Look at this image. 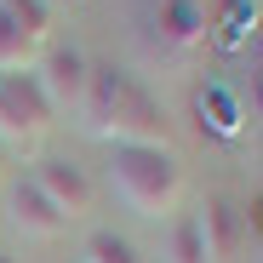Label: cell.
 <instances>
[{
	"instance_id": "obj_1",
	"label": "cell",
	"mask_w": 263,
	"mask_h": 263,
	"mask_svg": "<svg viewBox=\"0 0 263 263\" xmlns=\"http://www.w3.org/2000/svg\"><path fill=\"white\" fill-rule=\"evenodd\" d=\"M109 189L138 217H172L183 200V166L172 149H109Z\"/></svg>"
},
{
	"instance_id": "obj_2",
	"label": "cell",
	"mask_w": 263,
	"mask_h": 263,
	"mask_svg": "<svg viewBox=\"0 0 263 263\" xmlns=\"http://www.w3.org/2000/svg\"><path fill=\"white\" fill-rule=\"evenodd\" d=\"M92 132H98L109 149H172V120L160 115L155 92H149V86H138L132 74L120 80L109 115H103Z\"/></svg>"
},
{
	"instance_id": "obj_3",
	"label": "cell",
	"mask_w": 263,
	"mask_h": 263,
	"mask_svg": "<svg viewBox=\"0 0 263 263\" xmlns=\"http://www.w3.org/2000/svg\"><path fill=\"white\" fill-rule=\"evenodd\" d=\"M52 126H58V109L46 103L34 69L29 74H0V143L12 155H23V149H34L46 138Z\"/></svg>"
},
{
	"instance_id": "obj_4",
	"label": "cell",
	"mask_w": 263,
	"mask_h": 263,
	"mask_svg": "<svg viewBox=\"0 0 263 263\" xmlns=\"http://www.w3.org/2000/svg\"><path fill=\"white\" fill-rule=\"evenodd\" d=\"M34 80H40V92H46V103L58 115H80L86 92H92V58L80 46H46L34 63Z\"/></svg>"
},
{
	"instance_id": "obj_5",
	"label": "cell",
	"mask_w": 263,
	"mask_h": 263,
	"mask_svg": "<svg viewBox=\"0 0 263 263\" xmlns=\"http://www.w3.org/2000/svg\"><path fill=\"white\" fill-rule=\"evenodd\" d=\"M29 178H34V189H40V195H46V200L63 212V223H80V217H92L98 189H92V178H86V166H74V160H63V155H40Z\"/></svg>"
},
{
	"instance_id": "obj_6",
	"label": "cell",
	"mask_w": 263,
	"mask_h": 263,
	"mask_svg": "<svg viewBox=\"0 0 263 263\" xmlns=\"http://www.w3.org/2000/svg\"><path fill=\"white\" fill-rule=\"evenodd\" d=\"M6 217H12V229L17 235H29V240H58L69 223H63V212L34 189V178H17L12 189H6Z\"/></svg>"
},
{
	"instance_id": "obj_7",
	"label": "cell",
	"mask_w": 263,
	"mask_h": 263,
	"mask_svg": "<svg viewBox=\"0 0 263 263\" xmlns=\"http://www.w3.org/2000/svg\"><path fill=\"white\" fill-rule=\"evenodd\" d=\"M195 217H200V235H206V257L212 263H235V252L246 240V212H235L223 195H206Z\"/></svg>"
},
{
	"instance_id": "obj_8",
	"label": "cell",
	"mask_w": 263,
	"mask_h": 263,
	"mask_svg": "<svg viewBox=\"0 0 263 263\" xmlns=\"http://www.w3.org/2000/svg\"><path fill=\"white\" fill-rule=\"evenodd\" d=\"M40 63V46L23 34V23L0 6V74H29Z\"/></svg>"
},
{
	"instance_id": "obj_9",
	"label": "cell",
	"mask_w": 263,
	"mask_h": 263,
	"mask_svg": "<svg viewBox=\"0 0 263 263\" xmlns=\"http://www.w3.org/2000/svg\"><path fill=\"white\" fill-rule=\"evenodd\" d=\"M80 263H149L138 252V240H126L120 229H92L80 240Z\"/></svg>"
},
{
	"instance_id": "obj_10",
	"label": "cell",
	"mask_w": 263,
	"mask_h": 263,
	"mask_svg": "<svg viewBox=\"0 0 263 263\" xmlns=\"http://www.w3.org/2000/svg\"><path fill=\"white\" fill-rule=\"evenodd\" d=\"M160 34L172 40V46H195V40H206V17L195 0H166L160 6Z\"/></svg>"
},
{
	"instance_id": "obj_11",
	"label": "cell",
	"mask_w": 263,
	"mask_h": 263,
	"mask_svg": "<svg viewBox=\"0 0 263 263\" xmlns=\"http://www.w3.org/2000/svg\"><path fill=\"white\" fill-rule=\"evenodd\" d=\"M166 263H212V257H206V235H200V217H195V212H183L178 223H172V235H166Z\"/></svg>"
},
{
	"instance_id": "obj_12",
	"label": "cell",
	"mask_w": 263,
	"mask_h": 263,
	"mask_svg": "<svg viewBox=\"0 0 263 263\" xmlns=\"http://www.w3.org/2000/svg\"><path fill=\"white\" fill-rule=\"evenodd\" d=\"M17 23H23V34L34 40L40 52H46V40H52V23H58V12H52V0H0Z\"/></svg>"
},
{
	"instance_id": "obj_13",
	"label": "cell",
	"mask_w": 263,
	"mask_h": 263,
	"mask_svg": "<svg viewBox=\"0 0 263 263\" xmlns=\"http://www.w3.org/2000/svg\"><path fill=\"white\" fill-rule=\"evenodd\" d=\"M246 229H263V195L252 200V212H246Z\"/></svg>"
},
{
	"instance_id": "obj_14",
	"label": "cell",
	"mask_w": 263,
	"mask_h": 263,
	"mask_svg": "<svg viewBox=\"0 0 263 263\" xmlns=\"http://www.w3.org/2000/svg\"><path fill=\"white\" fill-rule=\"evenodd\" d=\"M6 160H12V149H6V143H0V178H6Z\"/></svg>"
},
{
	"instance_id": "obj_15",
	"label": "cell",
	"mask_w": 263,
	"mask_h": 263,
	"mask_svg": "<svg viewBox=\"0 0 263 263\" xmlns=\"http://www.w3.org/2000/svg\"><path fill=\"white\" fill-rule=\"evenodd\" d=\"M0 263H17V257H12V252H0Z\"/></svg>"
},
{
	"instance_id": "obj_16",
	"label": "cell",
	"mask_w": 263,
	"mask_h": 263,
	"mask_svg": "<svg viewBox=\"0 0 263 263\" xmlns=\"http://www.w3.org/2000/svg\"><path fill=\"white\" fill-rule=\"evenodd\" d=\"M74 263H80V257H74Z\"/></svg>"
}]
</instances>
